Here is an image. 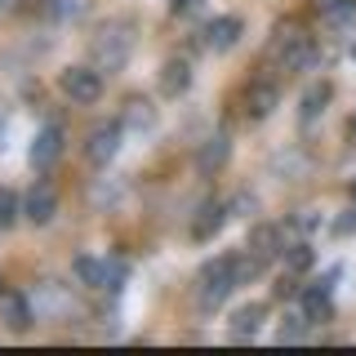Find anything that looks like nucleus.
Wrapping results in <instances>:
<instances>
[{
  "instance_id": "f257e3e1",
  "label": "nucleus",
  "mask_w": 356,
  "mask_h": 356,
  "mask_svg": "<svg viewBox=\"0 0 356 356\" xmlns=\"http://www.w3.org/2000/svg\"><path fill=\"white\" fill-rule=\"evenodd\" d=\"M236 285H241V281H236V267H232V259L205 263V267H200V276H196V307H200V312H214Z\"/></svg>"
},
{
  "instance_id": "f03ea898",
  "label": "nucleus",
  "mask_w": 356,
  "mask_h": 356,
  "mask_svg": "<svg viewBox=\"0 0 356 356\" xmlns=\"http://www.w3.org/2000/svg\"><path fill=\"white\" fill-rule=\"evenodd\" d=\"M272 58L281 63L285 72H307V67L316 63V44H312V36H303L294 22H285L272 36Z\"/></svg>"
},
{
  "instance_id": "7ed1b4c3",
  "label": "nucleus",
  "mask_w": 356,
  "mask_h": 356,
  "mask_svg": "<svg viewBox=\"0 0 356 356\" xmlns=\"http://www.w3.org/2000/svg\"><path fill=\"white\" fill-rule=\"evenodd\" d=\"M129 49H134V36H129V22H107L94 40V63L98 72H120L129 63Z\"/></svg>"
},
{
  "instance_id": "20e7f679",
  "label": "nucleus",
  "mask_w": 356,
  "mask_h": 356,
  "mask_svg": "<svg viewBox=\"0 0 356 356\" xmlns=\"http://www.w3.org/2000/svg\"><path fill=\"white\" fill-rule=\"evenodd\" d=\"M58 85L72 103H98L103 98V72L98 67H67Z\"/></svg>"
},
{
  "instance_id": "39448f33",
  "label": "nucleus",
  "mask_w": 356,
  "mask_h": 356,
  "mask_svg": "<svg viewBox=\"0 0 356 356\" xmlns=\"http://www.w3.org/2000/svg\"><path fill=\"white\" fill-rule=\"evenodd\" d=\"M120 134H125V125H98L94 134H89V143H85L89 165H107L111 156L120 152Z\"/></svg>"
},
{
  "instance_id": "423d86ee",
  "label": "nucleus",
  "mask_w": 356,
  "mask_h": 356,
  "mask_svg": "<svg viewBox=\"0 0 356 356\" xmlns=\"http://www.w3.org/2000/svg\"><path fill=\"white\" fill-rule=\"evenodd\" d=\"M276 103H281V89H276L272 81H254L250 89H245V116L250 120H267L276 111Z\"/></svg>"
},
{
  "instance_id": "0eeeda50",
  "label": "nucleus",
  "mask_w": 356,
  "mask_h": 356,
  "mask_svg": "<svg viewBox=\"0 0 356 356\" xmlns=\"http://www.w3.org/2000/svg\"><path fill=\"white\" fill-rule=\"evenodd\" d=\"M227 161H232V138H227V134H214V138L200 143V152H196V170L205 174V178H209V174H218Z\"/></svg>"
},
{
  "instance_id": "6e6552de",
  "label": "nucleus",
  "mask_w": 356,
  "mask_h": 356,
  "mask_svg": "<svg viewBox=\"0 0 356 356\" xmlns=\"http://www.w3.org/2000/svg\"><path fill=\"white\" fill-rule=\"evenodd\" d=\"M22 214H27L36 227H44V222H54V214H58V196H54V187H31L27 200H22Z\"/></svg>"
},
{
  "instance_id": "1a4fd4ad",
  "label": "nucleus",
  "mask_w": 356,
  "mask_h": 356,
  "mask_svg": "<svg viewBox=\"0 0 356 356\" xmlns=\"http://www.w3.org/2000/svg\"><path fill=\"white\" fill-rule=\"evenodd\" d=\"M58 156H63V129L58 125H44L36 138H31V165H36V170H49Z\"/></svg>"
},
{
  "instance_id": "9d476101",
  "label": "nucleus",
  "mask_w": 356,
  "mask_h": 356,
  "mask_svg": "<svg viewBox=\"0 0 356 356\" xmlns=\"http://www.w3.org/2000/svg\"><path fill=\"white\" fill-rule=\"evenodd\" d=\"M281 236H285V227H267V222H263V227L250 232V245H245V250H254L267 263V259H276V254H285V241Z\"/></svg>"
},
{
  "instance_id": "9b49d317",
  "label": "nucleus",
  "mask_w": 356,
  "mask_h": 356,
  "mask_svg": "<svg viewBox=\"0 0 356 356\" xmlns=\"http://www.w3.org/2000/svg\"><path fill=\"white\" fill-rule=\"evenodd\" d=\"M227 214H232V209H227V205H218V200L200 205V214H196V222H192V236H196V241H209V236H218V227L227 222Z\"/></svg>"
},
{
  "instance_id": "f8f14e48",
  "label": "nucleus",
  "mask_w": 356,
  "mask_h": 356,
  "mask_svg": "<svg viewBox=\"0 0 356 356\" xmlns=\"http://www.w3.org/2000/svg\"><path fill=\"white\" fill-rule=\"evenodd\" d=\"M236 40H241V18H214L205 27V44H209V49H218V54L232 49Z\"/></svg>"
},
{
  "instance_id": "ddd939ff",
  "label": "nucleus",
  "mask_w": 356,
  "mask_h": 356,
  "mask_svg": "<svg viewBox=\"0 0 356 356\" xmlns=\"http://www.w3.org/2000/svg\"><path fill=\"white\" fill-rule=\"evenodd\" d=\"M187 85H192V67H187L183 58H170L161 67V89L170 98H178V94H187Z\"/></svg>"
},
{
  "instance_id": "4468645a",
  "label": "nucleus",
  "mask_w": 356,
  "mask_h": 356,
  "mask_svg": "<svg viewBox=\"0 0 356 356\" xmlns=\"http://www.w3.org/2000/svg\"><path fill=\"white\" fill-rule=\"evenodd\" d=\"M303 312H307V321H330L334 316V298H330V285L325 281L303 289Z\"/></svg>"
},
{
  "instance_id": "2eb2a0df",
  "label": "nucleus",
  "mask_w": 356,
  "mask_h": 356,
  "mask_svg": "<svg viewBox=\"0 0 356 356\" xmlns=\"http://www.w3.org/2000/svg\"><path fill=\"white\" fill-rule=\"evenodd\" d=\"M0 316L9 330H27L31 325V303L22 294H0Z\"/></svg>"
},
{
  "instance_id": "dca6fc26",
  "label": "nucleus",
  "mask_w": 356,
  "mask_h": 356,
  "mask_svg": "<svg viewBox=\"0 0 356 356\" xmlns=\"http://www.w3.org/2000/svg\"><path fill=\"white\" fill-rule=\"evenodd\" d=\"M263 316H267L263 303H245V307H236V312H232V334H236V339H250V334L263 325Z\"/></svg>"
},
{
  "instance_id": "f3484780",
  "label": "nucleus",
  "mask_w": 356,
  "mask_h": 356,
  "mask_svg": "<svg viewBox=\"0 0 356 356\" xmlns=\"http://www.w3.org/2000/svg\"><path fill=\"white\" fill-rule=\"evenodd\" d=\"M120 125H125V129H152V125H156V107L147 103V98H129Z\"/></svg>"
},
{
  "instance_id": "a211bd4d",
  "label": "nucleus",
  "mask_w": 356,
  "mask_h": 356,
  "mask_svg": "<svg viewBox=\"0 0 356 356\" xmlns=\"http://www.w3.org/2000/svg\"><path fill=\"white\" fill-rule=\"evenodd\" d=\"M72 267H76V276H81V285H94V289L107 285V263H98V259H89V254H81Z\"/></svg>"
},
{
  "instance_id": "6ab92c4d",
  "label": "nucleus",
  "mask_w": 356,
  "mask_h": 356,
  "mask_svg": "<svg viewBox=\"0 0 356 356\" xmlns=\"http://www.w3.org/2000/svg\"><path fill=\"white\" fill-rule=\"evenodd\" d=\"M330 98H334V85H325V81H321V85H312L307 94H303V120H316L321 111H325Z\"/></svg>"
},
{
  "instance_id": "aec40b11",
  "label": "nucleus",
  "mask_w": 356,
  "mask_h": 356,
  "mask_svg": "<svg viewBox=\"0 0 356 356\" xmlns=\"http://www.w3.org/2000/svg\"><path fill=\"white\" fill-rule=\"evenodd\" d=\"M321 14H325V22L334 31H343V27H352L356 22V0H334L330 9H321Z\"/></svg>"
},
{
  "instance_id": "412c9836",
  "label": "nucleus",
  "mask_w": 356,
  "mask_h": 356,
  "mask_svg": "<svg viewBox=\"0 0 356 356\" xmlns=\"http://www.w3.org/2000/svg\"><path fill=\"white\" fill-rule=\"evenodd\" d=\"M307 325H312L307 312H298V316H285V321H281V343H303V339H307Z\"/></svg>"
},
{
  "instance_id": "4be33fe9",
  "label": "nucleus",
  "mask_w": 356,
  "mask_h": 356,
  "mask_svg": "<svg viewBox=\"0 0 356 356\" xmlns=\"http://www.w3.org/2000/svg\"><path fill=\"white\" fill-rule=\"evenodd\" d=\"M18 222V196L9 187H0V232H9Z\"/></svg>"
},
{
  "instance_id": "5701e85b",
  "label": "nucleus",
  "mask_w": 356,
  "mask_h": 356,
  "mask_svg": "<svg viewBox=\"0 0 356 356\" xmlns=\"http://www.w3.org/2000/svg\"><path fill=\"white\" fill-rule=\"evenodd\" d=\"M285 267H289V272H307V267H312V250H307V245H289V250H285Z\"/></svg>"
},
{
  "instance_id": "b1692460",
  "label": "nucleus",
  "mask_w": 356,
  "mask_h": 356,
  "mask_svg": "<svg viewBox=\"0 0 356 356\" xmlns=\"http://www.w3.org/2000/svg\"><path fill=\"white\" fill-rule=\"evenodd\" d=\"M67 9H72L67 0H36V14H44V18H63Z\"/></svg>"
},
{
  "instance_id": "393cba45",
  "label": "nucleus",
  "mask_w": 356,
  "mask_h": 356,
  "mask_svg": "<svg viewBox=\"0 0 356 356\" xmlns=\"http://www.w3.org/2000/svg\"><path fill=\"white\" fill-rule=\"evenodd\" d=\"M227 209H232V214H254V196H250V192H241Z\"/></svg>"
},
{
  "instance_id": "a878e982",
  "label": "nucleus",
  "mask_w": 356,
  "mask_h": 356,
  "mask_svg": "<svg viewBox=\"0 0 356 356\" xmlns=\"http://www.w3.org/2000/svg\"><path fill=\"white\" fill-rule=\"evenodd\" d=\"M334 232H343V236H348V232H356V209H348V214L334 222Z\"/></svg>"
},
{
  "instance_id": "bb28decb",
  "label": "nucleus",
  "mask_w": 356,
  "mask_h": 356,
  "mask_svg": "<svg viewBox=\"0 0 356 356\" xmlns=\"http://www.w3.org/2000/svg\"><path fill=\"white\" fill-rule=\"evenodd\" d=\"M170 9H174V14H192L196 0H170Z\"/></svg>"
},
{
  "instance_id": "cd10ccee",
  "label": "nucleus",
  "mask_w": 356,
  "mask_h": 356,
  "mask_svg": "<svg viewBox=\"0 0 356 356\" xmlns=\"http://www.w3.org/2000/svg\"><path fill=\"white\" fill-rule=\"evenodd\" d=\"M316 5H321V9H330V5H334V0H316Z\"/></svg>"
},
{
  "instance_id": "c85d7f7f",
  "label": "nucleus",
  "mask_w": 356,
  "mask_h": 356,
  "mask_svg": "<svg viewBox=\"0 0 356 356\" xmlns=\"http://www.w3.org/2000/svg\"><path fill=\"white\" fill-rule=\"evenodd\" d=\"M352 196H356V183H352Z\"/></svg>"
}]
</instances>
